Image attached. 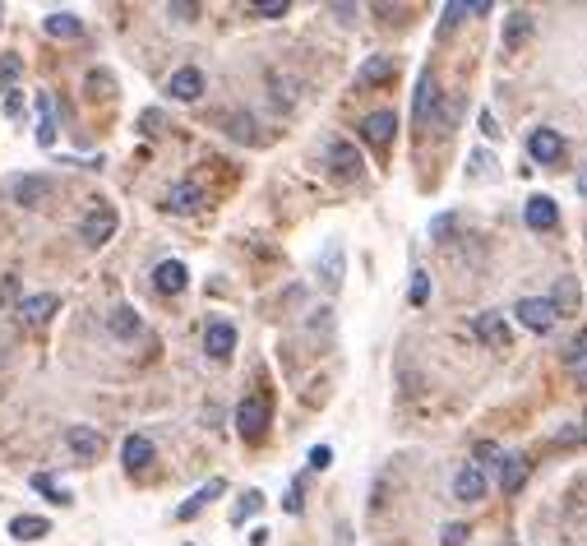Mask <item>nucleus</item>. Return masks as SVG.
Returning <instances> with one entry per match:
<instances>
[{
	"mask_svg": "<svg viewBox=\"0 0 587 546\" xmlns=\"http://www.w3.org/2000/svg\"><path fill=\"white\" fill-rule=\"evenodd\" d=\"M440 102V84H435V74H421V84H416V116H421V121H425V116H430V107H435Z\"/></svg>",
	"mask_w": 587,
	"mask_h": 546,
	"instance_id": "27",
	"label": "nucleus"
},
{
	"mask_svg": "<svg viewBox=\"0 0 587 546\" xmlns=\"http://www.w3.org/2000/svg\"><path fill=\"white\" fill-rule=\"evenodd\" d=\"M222 491H227V482H222V477H213L209 486H200V491H194V495L181 504V510H176V519H181V523H190L194 514H204V510H209V504H213Z\"/></svg>",
	"mask_w": 587,
	"mask_h": 546,
	"instance_id": "14",
	"label": "nucleus"
},
{
	"mask_svg": "<svg viewBox=\"0 0 587 546\" xmlns=\"http://www.w3.org/2000/svg\"><path fill=\"white\" fill-rule=\"evenodd\" d=\"M453 495H458V500H481V495H486V477H481L477 463H467L462 473L453 477Z\"/></svg>",
	"mask_w": 587,
	"mask_h": 546,
	"instance_id": "19",
	"label": "nucleus"
},
{
	"mask_svg": "<svg viewBox=\"0 0 587 546\" xmlns=\"http://www.w3.org/2000/svg\"><path fill=\"white\" fill-rule=\"evenodd\" d=\"M578 194H587V172H582V176H578Z\"/></svg>",
	"mask_w": 587,
	"mask_h": 546,
	"instance_id": "46",
	"label": "nucleus"
},
{
	"mask_svg": "<svg viewBox=\"0 0 587 546\" xmlns=\"http://www.w3.org/2000/svg\"><path fill=\"white\" fill-rule=\"evenodd\" d=\"M394 74H398V61H394V56H370V61L361 65L357 80H361V84H388Z\"/></svg>",
	"mask_w": 587,
	"mask_h": 546,
	"instance_id": "24",
	"label": "nucleus"
},
{
	"mask_svg": "<svg viewBox=\"0 0 587 546\" xmlns=\"http://www.w3.org/2000/svg\"><path fill=\"white\" fill-rule=\"evenodd\" d=\"M324 163H329L338 176H347V181H351V176H361V167H366V163H361V153L351 148V144H342V139H329V144H324Z\"/></svg>",
	"mask_w": 587,
	"mask_h": 546,
	"instance_id": "4",
	"label": "nucleus"
},
{
	"mask_svg": "<svg viewBox=\"0 0 587 546\" xmlns=\"http://www.w3.org/2000/svg\"><path fill=\"white\" fill-rule=\"evenodd\" d=\"M204 353H209L213 362H227L231 353H237V325L213 320V325L204 329Z\"/></svg>",
	"mask_w": 587,
	"mask_h": 546,
	"instance_id": "5",
	"label": "nucleus"
},
{
	"mask_svg": "<svg viewBox=\"0 0 587 546\" xmlns=\"http://www.w3.org/2000/svg\"><path fill=\"white\" fill-rule=\"evenodd\" d=\"M51 37H79L84 33V24L74 19V14H65V10H56V14H47V24H42Z\"/></svg>",
	"mask_w": 587,
	"mask_h": 546,
	"instance_id": "28",
	"label": "nucleus"
},
{
	"mask_svg": "<svg viewBox=\"0 0 587 546\" xmlns=\"http://www.w3.org/2000/svg\"><path fill=\"white\" fill-rule=\"evenodd\" d=\"M329 463H333V449H329V445H315V449H310V467H315V473H324Z\"/></svg>",
	"mask_w": 587,
	"mask_h": 546,
	"instance_id": "38",
	"label": "nucleus"
},
{
	"mask_svg": "<svg viewBox=\"0 0 587 546\" xmlns=\"http://www.w3.org/2000/svg\"><path fill=\"white\" fill-rule=\"evenodd\" d=\"M514 315L532 329V334H545L560 315H555V306H551V297H523L518 306H514Z\"/></svg>",
	"mask_w": 587,
	"mask_h": 546,
	"instance_id": "3",
	"label": "nucleus"
},
{
	"mask_svg": "<svg viewBox=\"0 0 587 546\" xmlns=\"http://www.w3.org/2000/svg\"><path fill=\"white\" fill-rule=\"evenodd\" d=\"M167 14H176V19H194V14H200V5H185V0H176V5H167Z\"/></svg>",
	"mask_w": 587,
	"mask_h": 546,
	"instance_id": "43",
	"label": "nucleus"
},
{
	"mask_svg": "<svg viewBox=\"0 0 587 546\" xmlns=\"http://www.w3.org/2000/svg\"><path fill=\"white\" fill-rule=\"evenodd\" d=\"M116 222H121V218H116V209L98 200V204L79 218V241H84V246H107V241L116 237Z\"/></svg>",
	"mask_w": 587,
	"mask_h": 546,
	"instance_id": "2",
	"label": "nucleus"
},
{
	"mask_svg": "<svg viewBox=\"0 0 587 546\" xmlns=\"http://www.w3.org/2000/svg\"><path fill=\"white\" fill-rule=\"evenodd\" d=\"M37 144H42V148L56 144V111H51V93H37Z\"/></svg>",
	"mask_w": 587,
	"mask_h": 546,
	"instance_id": "22",
	"label": "nucleus"
},
{
	"mask_svg": "<svg viewBox=\"0 0 587 546\" xmlns=\"http://www.w3.org/2000/svg\"><path fill=\"white\" fill-rule=\"evenodd\" d=\"M167 93H172L176 102H194V98H200V93H204V74H200V70H194V65H185V70H176V74H172V84H167Z\"/></svg>",
	"mask_w": 587,
	"mask_h": 546,
	"instance_id": "16",
	"label": "nucleus"
},
{
	"mask_svg": "<svg viewBox=\"0 0 587 546\" xmlns=\"http://www.w3.org/2000/svg\"><path fill=\"white\" fill-rule=\"evenodd\" d=\"M361 135H366V144L384 148L388 139L398 135V116H394V111H370L366 121H361Z\"/></svg>",
	"mask_w": 587,
	"mask_h": 546,
	"instance_id": "8",
	"label": "nucleus"
},
{
	"mask_svg": "<svg viewBox=\"0 0 587 546\" xmlns=\"http://www.w3.org/2000/svg\"><path fill=\"white\" fill-rule=\"evenodd\" d=\"M23 74V61L19 56H0V89H14Z\"/></svg>",
	"mask_w": 587,
	"mask_h": 546,
	"instance_id": "31",
	"label": "nucleus"
},
{
	"mask_svg": "<svg viewBox=\"0 0 587 546\" xmlns=\"http://www.w3.org/2000/svg\"><path fill=\"white\" fill-rule=\"evenodd\" d=\"M449 231H453V218H449V213L430 222V237H435V241H440V237H449Z\"/></svg>",
	"mask_w": 587,
	"mask_h": 546,
	"instance_id": "41",
	"label": "nucleus"
},
{
	"mask_svg": "<svg viewBox=\"0 0 587 546\" xmlns=\"http://www.w3.org/2000/svg\"><path fill=\"white\" fill-rule=\"evenodd\" d=\"M569 366H573V371H578V380L587 384V329L569 343Z\"/></svg>",
	"mask_w": 587,
	"mask_h": 546,
	"instance_id": "30",
	"label": "nucleus"
},
{
	"mask_svg": "<svg viewBox=\"0 0 587 546\" xmlns=\"http://www.w3.org/2000/svg\"><path fill=\"white\" fill-rule=\"evenodd\" d=\"M10 194H14V204L37 209V204L51 194V181H47V176H19V181H10Z\"/></svg>",
	"mask_w": 587,
	"mask_h": 546,
	"instance_id": "9",
	"label": "nucleus"
},
{
	"mask_svg": "<svg viewBox=\"0 0 587 546\" xmlns=\"http://www.w3.org/2000/svg\"><path fill=\"white\" fill-rule=\"evenodd\" d=\"M523 218H527V227H532V231H551V227L560 222V209H555L551 194H532L527 209H523Z\"/></svg>",
	"mask_w": 587,
	"mask_h": 546,
	"instance_id": "10",
	"label": "nucleus"
},
{
	"mask_svg": "<svg viewBox=\"0 0 587 546\" xmlns=\"http://www.w3.org/2000/svg\"><path fill=\"white\" fill-rule=\"evenodd\" d=\"M33 486H37V491H47L56 504H70V491H65V486H56V482H51V477H42V473L33 477Z\"/></svg>",
	"mask_w": 587,
	"mask_h": 546,
	"instance_id": "34",
	"label": "nucleus"
},
{
	"mask_svg": "<svg viewBox=\"0 0 587 546\" xmlns=\"http://www.w3.org/2000/svg\"><path fill=\"white\" fill-rule=\"evenodd\" d=\"M467 537H472V532H467V523H444V532H440L444 546H462Z\"/></svg>",
	"mask_w": 587,
	"mask_h": 546,
	"instance_id": "35",
	"label": "nucleus"
},
{
	"mask_svg": "<svg viewBox=\"0 0 587 546\" xmlns=\"http://www.w3.org/2000/svg\"><path fill=\"white\" fill-rule=\"evenodd\" d=\"M462 14H472V5H462V0H453V5H444V33L453 24H462Z\"/></svg>",
	"mask_w": 587,
	"mask_h": 546,
	"instance_id": "37",
	"label": "nucleus"
},
{
	"mask_svg": "<svg viewBox=\"0 0 587 546\" xmlns=\"http://www.w3.org/2000/svg\"><path fill=\"white\" fill-rule=\"evenodd\" d=\"M477 458H499V449H495L490 440H481V445H477Z\"/></svg>",
	"mask_w": 587,
	"mask_h": 546,
	"instance_id": "45",
	"label": "nucleus"
},
{
	"mask_svg": "<svg viewBox=\"0 0 587 546\" xmlns=\"http://www.w3.org/2000/svg\"><path fill=\"white\" fill-rule=\"evenodd\" d=\"M430 301V278L425 273H412V306H425Z\"/></svg>",
	"mask_w": 587,
	"mask_h": 546,
	"instance_id": "36",
	"label": "nucleus"
},
{
	"mask_svg": "<svg viewBox=\"0 0 587 546\" xmlns=\"http://www.w3.org/2000/svg\"><path fill=\"white\" fill-rule=\"evenodd\" d=\"M472 172H477V176L490 172V158H486V153H472Z\"/></svg>",
	"mask_w": 587,
	"mask_h": 546,
	"instance_id": "44",
	"label": "nucleus"
},
{
	"mask_svg": "<svg viewBox=\"0 0 587 546\" xmlns=\"http://www.w3.org/2000/svg\"><path fill=\"white\" fill-rule=\"evenodd\" d=\"M527 37H532V14H527V10H514V14H508V24H504V47L514 52V47L527 42Z\"/></svg>",
	"mask_w": 587,
	"mask_h": 546,
	"instance_id": "25",
	"label": "nucleus"
},
{
	"mask_svg": "<svg viewBox=\"0 0 587 546\" xmlns=\"http://www.w3.org/2000/svg\"><path fill=\"white\" fill-rule=\"evenodd\" d=\"M283 504H287V514H301V482L287 486V500H283Z\"/></svg>",
	"mask_w": 587,
	"mask_h": 546,
	"instance_id": "40",
	"label": "nucleus"
},
{
	"mask_svg": "<svg viewBox=\"0 0 587 546\" xmlns=\"http://www.w3.org/2000/svg\"><path fill=\"white\" fill-rule=\"evenodd\" d=\"M523 482H527V458L523 454H499V491L514 495V491H523Z\"/></svg>",
	"mask_w": 587,
	"mask_h": 546,
	"instance_id": "15",
	"label": "nucleus"
},
{
	"mask_svg": "<svg viewBox=\"0 0 587 546\" xmlns=\"http://www.w3.org/2000/svg\"><path fill=\"white\" fill-rule=\"evenodd\" d=\"M472 329H477V338H481L486 347H499V353L508 347V338H514V334H508V320L499 315V310H481Z\"/></svg>",
	"mask_w": 587,
	"mask_h": 546,
	"instance_id": "6",
	"label": "nucleus"
},
{
	"mask_svg": "<svg viewBox=\"0 0 587 546\" xmlns=\"http://www.w3.org/2000/svg\"><path fill=\"white\" fill-rule=\"evenodd\" d=\"M320 278H324V287H329V292H338V287H342V278H347V264H342V241H329V246H324Z\"/></svg>",
	"mask_w": 587,
	"mask_h": 546,
	"instance_id": "17",
	"label": "nucleus"
},
{
	"mask_svg": "<svg viewBox=\"0 0 587 546\" xmlns=\"http://www.w3.org/2000/svg\"><path fill=\"white\" fill-rule=\"evenodd\" d=\"M255 19H283L287 14V0H259V5H250Z\"/></svg>",
	"mask_w": 587,
	"mask_h": 546,
	"instance_id": "33",
	"label": "nucleus"
},
{
	"mask_svg": "<svg viewBox=\"0 0 587 546\" xmlns=\"http://www.w3.org/2000/svg\"><path fill=\"white\" fill-rule=\"evenodd\" d=\"M227 135H231V139L255 144V121H250V116H227Z\"/></svg>",
	"mask_w": 587,
	"mask_h": 546,
	"instance_id": "32",
	"label": "nucleus"
},
{
	"mask_svg": "<svg viewBox=\"0 0 587 546\" xmlns=\"http://www.w3.org/2000/svg\"><path fill=\"white\" fill-rule=\"evenodd\" d=\"M527 153H532L536 163H560L564 158V139L555 130H532L527 135Z\"/></svg>",
	"mask_w": 587,
	"mask_h": 546,
	"instance_id": "12",
	"label": "nucleus"
},
{
	"mask_svg": "<svg viewBox=\"0 0 587 546\" xmlns=\"http://www.w3.org/2000/svg\"><path fill=\"white\" fill-rule=\"evenodd\" d=\"M107 89H111V80H107V74H98V70H93V74H89V93H93V98H111Z\"/></svg>",
	"mask_w": 587,
	"mask_h": 546,
	"instance_id": "39",
	"label": "nucleus"
},
{
	"mask_svg": "<svg viewBox=\"0 0 587 546\" xmlns=\"http://www.w3.org/2000/svg\"><path fill=\"white\" fill-rule=\"evenodd\" d=\"M65 445H70L74 458H84V463H93V458L102 454V436L93 431V426H70V431H65Z\"/></svg>",
	"mask_w": 587,
	"mask_h": 546,
	"instance_id": "11",
	"label": "nucleus"
},
{
	"mask_svg": "<svg viewBox=\"0 0 587 546\" xmlns=\"http://www.w3.org/2000/svg\"><path fill=\"white\" fill-rule=\"evenodd\" d=\"M200 204H204V190L194 185V181H181V185L167 190V209H172V213H194Z\"/></svg>",
	"mask_w": 587,
	"mask_h": 546,
	"instance_id": "18",
	"label": "nucleus"
},
{
	"mask_svg": "<svg viewBox=\"0 0 587 546\" xmlns=\"http://www.w3.org/2000/svg\"><path fill=\"white\" fill-rule=\"evenodd\" d=\"M268 417H273V399L264 394V389H259V394H250V399L237 408V431H241L246 445H259V440H264Z\"/></svg>",
	"mask_w": 587,
	"mask_h": 546,
	"instance_id": "1",
	"label": "nucleus"
},
{
	"mask_svg": "<svg viewBox=\"0 0 587 546\" xmlns=\"http://www.w3.org/2000/svg\"><path fill=\"white\" fill-rule=\"evenodd\" d=\"M551 306H555V315H578V306H582L578 278H560V283H555V297H551Z\"/></svg>",
	"mask_w": 587,
	"mask_h": 546,
	"instance_id": "23",
	"label": "nucleus"
},
{
	"mask_svg": "<svg viewBox=\"0 0 587 546\" xmlns=\"http://www.w3.org/2000/svg\"><path fill=\"white\" fill-rule=\"evenodd\" d=\"M121 458H126L130 473H144V467L153 463V440H148V436H130V440L121 445Z\"/></svg>",
	"mask_w": 587,
	"mask_h": 546,
	"instance_id": "20",
	"label": "nucleus"
},
{
	"mask_svg": "<svg viewBox=\"0 0 587 546\" xmlns=\"http://www.w3.org/2000/svg\"><path fill=\"white\" fill-rule=\"evenodd\" d=\"M259 510H264V491H246V495H241V504L231 510V523H246V519H255Z\"/></svg>",
	"mask_w": 587,
	"mask_h": 546,
	"instance_id": "29",
	"label": "nucleus"
},
{
	"mask_svg": "<svg viewBox=\"0 0 587 546\" xmlns=\"http://www.w3.org/2000/svg\"><path fill=\"white\" fill-rule=\"evenodd\" d=\"M107 329H111L116 338H139V334H144V320L135 315L130 306H116L111 315H107Z\"/></svg>",
	"mask_w": 587,
	"mask_h": 546,
	"instance_id": "21",
	"label": "nucleus"
},
{
	"mask_svg": "<svg viewBox=\"0 0 587 546\" xmlns=\"http://www.w3.org/2000/svg\"><path fill=\"white\" fill-rule=\"evenodd\" d=\"M61 310V297L56 292H42V297H23L19 301V320L23 325H47L51 315Z\"/></svg>",
	"mask_w": 587,
	"mask_h": 546,
	"instance_id": "7",
	"label": "nucleus"
},
{
	"mask_svg": "<svg viewBox=\"0 0 587 546\" xmlns=\"http://www.w3.org/2000/svg\"><path fill=\"white\" fill-rule=\"evenodd\" d=\"M185 283H190V273H185V264H181V259H163L158 268H153V287L167 292V297L185 292Z\"/></svg>",
	"mask_w": 587,
	"mask_h": 546,
	"instance_id": "13",
	"label": "nucleus"
},
{
	"mask_svg": "<svg viewBox=\"0 0 587 546\" xmlns=\"http://www.w3.org/2000/svg\"><path fill=\"white\" fill-rule=\"evenodd\" d=\"M139 126H144V135H158V126H163V116H158V111H144V116H139Z\"/></svg>",
	"mask_w": 587,
	"mask_h": 546,
	"instance_id": "42",
	"label": "nucleus"
},
{
	"mask_svg": "<svg viewBox=\"0 0 587 546\" xmlns=\"http://www.w3.org/2000/svg\"><path fill=\"white\" fill-rule=\"evenodd\" d=\"M51 532V523L47 519H37V514H19V519H10V537H19V541H37V537H47Z\"/></svg>",
	"mask_w": 587,
	"mask_h": 546,
	"instance_id": "26",
	"label": "nucleus"
}]
</instances>
